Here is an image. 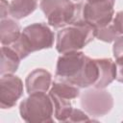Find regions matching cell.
<instances>
[{"mask_svg":"<svg viewBox=\"0 0 123 123\" xmlns=\"http://www.w3.org/2000/svg\"><path fill=\"white\" fill-rule=\"evenodd\" d=\"M53 43L54 33L51 29L44 23H33L25 27L18 39L10 46L22 60L33 52L51 48Z\"/></svg>","mask_w":123,"mask_h":123,"instance_id":"6da1fadb","label":"cell"},{"mask_svg":"<svg viewBox=\"0 0 123 123\" xmlns=\"http://www.w3.org/2000/svg\"><path fill=\"white\" fill-rule=\"evenodd\" d=\"M115 0H86L75 4V13L71 23L86 22L93 28L103 27L112 21Z\"/></svg>","mask_w":123,"mask_h":123,"instance_id":"7a4b0ae2","label":"cell"},{"mask_svg":"<svg viewBox=\"0 0 123 123\" xmlns=\"http://www.w3.org/2000/svg\"><path fill=\"white\" fill-rule=\"evenodd\" d=\"M95 37V28L86 22H74L58 32L56 49L59 53L79 51Z\"/></svg>","mask_w":123,"mask_h":123,"instance_id":"3957f363","label":"cell"},{"mask_svg":"<svg viewBox=\"0 0 123 123\" xmlns=\"http://www.w3.org/2000/svg\"><path fill=\"white\" fill-rule=\"evenodd\" d=\"M53 101L45 92L31 93L19 105L21 118L29 123L53 122Z\"/></svg>","mask_w":123,"mask_h":123,"instance_id":"277c9868","label":"cell"},{"mask_svg":"<svg viewBox=\"0 0 123 123\" xmlns=\"http://www.w3.org/2000/svg\"><path fill=\"white\" fill-rule=\"evenodd\" d=\"M39 7L48 24L54 28L70 24L75 13V4L70 0H40Z\"/></svg>","mask_w":123,"mask_h":123,"instance_id":"5b68a950","label":"cell"},{"mask_svg":"<svg viewBox=\"0 0 123 123\" xmlns=\"http://www.w3.org/2000/svg\"><path fill=\"white\" fill-rule=\"evenodd\" d=\"M86 56L81 51L63 53L59 57L56 66V79L74 84L85 64Z\"/></svg>","mask_w":123,"mask_h":123,"instance_id":"8992f818","label":"cell"},{"mask_svg":"<svg viewBox=\"0 0 123 123\" xmlns=\"http://www.w3.org/2000/svg\"><path fill=\"white\" fill-rule=\"evenodd\" d=\"M81 107L92 116H103L113 107L112 96L104 88L86 90L81 97Z\"/></svg>","mask_w":123,"mask_h":123,"instance_id":"52a82bcc","label":"cell"},{"mask_svg":"<svg viewBox=\"0 0 123 123\" xmlns=\"http://www.w3.org/2000/svg\"><path fill=\"white\" fill-rule=\"evenodd\" d=\"M23 94L21 79L12 74L1 75L0 79V107L1 109L12 108Z\"/></svg>","mask_w":123,"mask_h":123,"instance_id":"ba28073f","label":"cell"},{"mask_svg":"<svg viewBox=\"0 0 123 123\" xmlns=\"http://www.w3.org/2000/svg\"><path fill=\"white\" fill-rule=\"evenodd\" d=\"M52 76L43 68H37L28 74L25 85L28 94L34 92H46L51 86Z\"/></svg>","mask_w":123,"mask_h":123,"instance_id":"9c48e42d","label":"cell"},{"mask_svg":"<svg viewBox=\"0 0 123 123\" xmlns=\"http://www.w3.org/2000/svg\"><path fill=\"white\" fill-rule=\"evenodd\" d=\"M95 60L99 69V76L97 82L93 86L96 88H105L116 78V65L110 58Z\"/></svg>","mask_w":123,"mask_h":123,"instance_id":"30bf717a","label":"cell"},{"mask_svg":"<svg viewBox=\"0 0 123 123\" xmlns=\"http://www.w3.org/2000/svg\"><path fill=\"white\" fill-rule=\"evenodd\" d=\"M98 76L99 69L96 60L86 56L83 69L73 85L77 86L78 87H88L97 82Z\"/></svg>","mask_w":123,"mask_h":123,"instance_id":"8fae6325","label":"cell"},{"mask_svg":"<svg viewBox=\"0 0 123 123\" xmlns=\"http://www.w3.org/2000/svg\"><path fill=\"white\" fill-rule=\"evenodd\" d=\"M20 26L11 18L1 19L0 23V41L2 45L10 46L20 37Z\"/></svg>","mask_w":123,"mask_h":123,"instance_id":"7c38bea8","label":"cell"},{"mask_svg":"<svg viewBox=\"0 0 123 123\" xmlns=\"http://www.w3.org/2000/svg\"><path fill=\"white\" fill-rule=\"evenodd\" d=\"M20 57L11 46L3 45L1 47V64H0V73L4 74H12L15 72L19 66Z\"/></svg>","mask_w":123,"mask_h":123,"instance_id":"4fadbf2b","label":"cell"},{"mask_svg":"<svg viewBox=\"0 0 123 123\" xmlns=\"http://www.w3.org/2000/svg\"><path fill=\"white\" fill-rule=\"evenodd\" d=\"M37 7V0H12L10 3L9 14L15 19H21L32 13Z\"/></svg>","mask_w":123,"mask_h":123,"instance_id":"5bb4252c","label":"cell"},{"mask_svg":"<svg viewBox=\"0 0 123 123\" xmlns=\"http://www.w3.org/2000/svg\"><path fill=\"white\" fill-rule=\"evenodd\" d=\"M50 93H54L63 99L71 100L75 99L80 95L79 87L75 85H72L68 82L62 81L56 79L52 85V87L49 91Z\"/></svg>","mask_w":123,"mask_h":123,"instance_id":"9a60e30c","label":"cell"},{"mask_svg":"<svg viewBox=\"0 0 123 123\" xmlns=\"http://www.w3.org/2000/svg\"><path fill=\"white\" fill-rule=\"evenodd\" d=\"M49 95L54 104V110H55L54 115H55L56 119L58 121L66 122L73 111L70 100L63 99V98H62L54 93H50V92H49Z\"/></svg>","mask_w":123,"mask_h":123,"instance_id":"2e32d148","label":"cell"},{"mask_svg":"<svg viewBox=\"0 0 123 123\" xmlns=\"http://www.w3.org/2000/svg\"><path fill=\"white\" fill-rule=\"evenodd\" d=\"M119 37H120V34L116 30L112 21L103 27L95 29V37L98 38L99 40H102L105 42L114 41Z\"/></svg>","mask_w":123,"mask_h":123,"instance_id":"e0dca14e","label":"cell"},{"mask_svg":"<svg viewBox=\"0 0 123 123\" xmlns=\"http://www.w3.org/2000/svg\"><path fill=\"white\" fill-rule=\"evenodd\" d=\"M87 121H91V119H89L88 116L84 111L78 109H73L66 122H87Z\"/></svg>","mask_w":123,"mask_h":123,"instance_id":"ac0fdd59","label":"cell"},{"mask_svg":"<svg viewBox=\"0 0 123 123\" xmlns=\"http://www.w3.org/2000/svg\"><path fill=\"white\" fill-rule=\"evenodd\" d=\"M112 53L115 59L123 57V37H117V39L114 40L112 46Z\"/></svg>","mask_w":123,"mask_h":123,"instance_id":"d6986e66","label":"cell"},{"mask_svg":"<svg viewBox=\"0 0 123 123\" xmlns=\"http://www.w3.org/2000/svg\"><path fill=\"white\" fill-rule=\"evenodd\" d=\"M112 22L118 33L120 35H123V11H120L115 14L114 18L112 19Z\"/></svg>","mask_w":123,"mask_h":123,"instance_id":"ffe728a7","label":"cell"},{"mask_svg":"<svg viewBox=\"0 0 123 123\" xmlns=\"http://www.w3.org/2000/svg\"><path fill=\"white\" fill-rule=\"evenodd\" d=\"M10 4L6 0H1V19H4L9 14Z\"/></svg>","mask_w":123,"mask_h":123,"instance_id":"44dd1931","label":"cell"},{"mask_svg":"<svg viewBox=\"0 0 123 123\" xmlns=\"http://www.w3.org/2000/svg\"><path fill=\"white\" fill-rule=\"evenodd\" d=\"M74 1H81V0H74Z\"/></svg>","mask_w":123,"mask_h":123,"instance_id":"7402d4cb","label":"cell"}]
</instances>
